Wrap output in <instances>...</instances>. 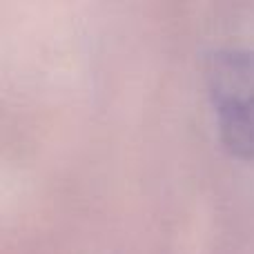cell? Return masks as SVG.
Masks as SVG:
<instances>
[{
    "instance_id": "1",
    "label": "cell",
    "mask_w": 254,
    "mask_h": 254,
    "mask_svg": "<svg viewBox=\"0 0 254 254\" xmlns=\"http://www.w3.org/2000/svg\"><path fill=\"white\" fill-rule=\"evenodd\" d=\"M205 85L216 127L230 154L254 161V49H216L205 61Z\"/></svg>"
}]
</instances>
